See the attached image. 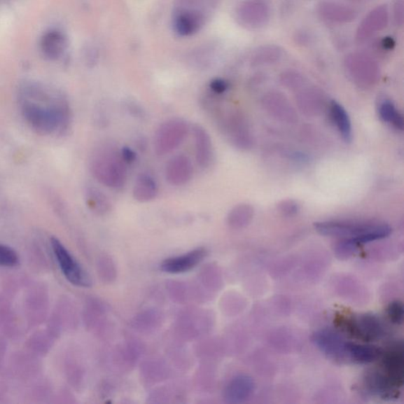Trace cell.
<instances>
[{"label":"cell","mask_w":404,"mask_h":404,"mask_svg":"<svg viewBox=\"0 0 404 404\" xmlns=\"http://www.w3.org/2000/svg\"><path fill=\"white\" fill-rule=\"evenodd\" d=\"M18 104L25 122L36 134L64 135L71 127L70 103L54 87L34 81L24 83L18 90Z\"/></svg>","instance_id":"cell-1"},{"label":"cell","mask_w":404,"mask_h":404,"mask_svg":"<svg viewBox=\"0 0 404 404\" xmlns=\"http://www.w3.org/2000/svg\"><path fill=\"white\" fill-rule=\"evenodd\" d=\"M221 0H176L173 11V28L181 36L200 31L218 8Z\"/></svg>","instance_id":"cell-2"},{"label":"cell","mask_w":404,"mask_h":404,"mask_svg":"<svg viewBox=\"0 0 404 404\" xmlns=\"http://www.w3.org/2000/svg\"><path fill=\"white\" fill-rule=\"evenodd\" d=\"M127 165L120 152L109 144L99 146L90 160V171L99 183L113 189H120L127 180Z\"/></svg>","instance_id":"cell-3"},{"label":"cell","mask_w":404,"mask_h":404,"mask_svg":"<svg viewBox=\"0 0 404 404\" xmlns=\"http://www.w3.org/2000/svg\"><path fill=\"white\" fill-rule=\"evenodd\" d=\"M339 326L351 337L365 343L380 340L386 335L383 321L372 314L343 316L339 320Z\"/></svg>","instance_id":"cell-4"},{"label":"cell","mask_w":404,"mask_h":404,"mask_svg":"<svg viewBox=\"0 0 404 404\" xmlns=\"http://www.w3.org/2000/svg\"><path fill=\"white\" fill-rule=\"evenodd\" d=\"M50 242L60 269L67 281L77 287H90L92 281L88 273L65 246L55 237H52Z\"/></svg>","instance_id":"cell-5"},{"label":"cell","mask_w":404,"mask_h":404,"mask_svg":"<svg viewBox=\"0 0 404 404\" xmlns=\"http://www.w3.org/2000/svg\"><path fill=\"white\" fill-rule=\"evenodd\" d=\"M188 123L181 119H172L161 124L155 134L154 149L159 156H165L181 146L188 136Z\"/></svg>","instance_id":"cell-6"},{"label":"cell","mask_w":404,"mask_h":404,"mask_svg":"<svg viewBox=\"0 0 404 404\" xmlns=\"http://www.w3.org/2000/svg\"><path fill=\"white\" fill-rule=\"evenodd\" d=\"M346 71L358 85H374L380 77V69L376 62L363 53L348 55L344 61Z\"/></svg>","instance_id":"cell-7"},{"label":"cell","mask_w":404,"mask_h":404,"mask_svg":"<svg viewBox=\"0 0 404 404\" xmlns=\"http://www.w3.org/2000/svg\"><path fill=\"white\" fill-rule=\"evenodd\" d=\"M271 9L265 0H246L235 9L236 21L248 29H260L270 21Z\"/></svg>","instance_id":"cell-8"},{"label":"cell","mask_w":404,"mask_h":404,"mask_svg":"<svg viewBox=\"0 0 404 404\" xmlns=\"http://www.w3.org/2000/svg\"><path fill=\"white\" fill-rule=\"evenodd\" d=\"M378 223L331 221L314 223L316 232L329 237L354 239L361 237L374 229Z\"/></svg>","instance_id":"cell-9"},{"label":"cell","mask_w":404,"mask_h":404,"mask_svg":"<svg viewBox=\"0 0 404 404\" xmlns=\"http://www.w3.org/2000/svg\"><path fill=\"white\" fill-rule=\"evenodd\" d=\"M312 340L319 349L337 362H347V341L333 328H322L313 334Z\"/></svg>","instance_id":"cell-10"},{"label":"cell","mask_w":404,"mask_h":404,"mask_svg":"<svg viewBox=\"0 0 404 404\" xmlns=\"http://www.w3.org/2000/svg\"><path fill=\"white\" fill-rule=\"evenodd\" d=\"M366 393L382 400H393L399 396L400 387L380 370L366 372L363 379Z\"/></svg>","instance_id":"cell-11"},{"label":"cell","mask_w":404,"mask_h":404,"mask_svg":"<svg viewBox=\"0 0 404 404\" xmlns=\"http://www.w3.org/2000/svg\"><path fill=\"white\" fill-rule=\"evenodd\" d=\"M382 369L397 386L401 388L404 377V350L402 342L391 345L387 351H383L381 356Z\"/></svg>","instance_id":"cell-12"},{"label":"cell","mask_w":404,"mask_h":404,"mask_svg":"<svg viewBox=\"0 0 404 404\" xmlns=\"http://www.w3.org/2000/svg\"><path fill=\"white\" fill-rule=\"evenodd\" d=\"M389 20L386 5L378 6L366 15L357 29L356 40L365 42L387 27Z\"/></svg>","instance_id":"cell-13"},{"label":"cell","mask_w":404,"mask_h":404,"mask_svg":"<svg viewBox=\"0 0 404 404\" xmlns=\"http://www.w3.org/2000/svg\"><path fill=\"white\" fill-rule=\"evenodd\" d=\"M207 256L204 248H197L183 256L167 258L160 265V270L170 274H180L195 268Z\"/></svg>","instance_id":"cell-14"},{"label":"cell","mask_w":404,"mask_h":404,"mask_svg":"<svg viewBox=\"0 0 404 404\" xmlns=\"http://www.w3.org/2000/svg\"><path fill=\"white\" fill-rule=\"evenodd\" d=\"M194 175L191 160L184 154L172 158L165 167L167 182L172 186H181L188 183Z\"/></svg>","instance_id":"cell-15"},{"label":"cell","mask_w":404,"mask_h":404,"mask_svg":"<svg viewBox=\"0 0 404 404\" xmlns=\"http://www.w3.org/2000/svg\"><path fill=\"white\" fill-rule=\"evenodd\" d=\"M68 48V39L64 33L58 29H51L43 34L40 41L41 53L48 61H57Z\"/></svg>","instance_id":"cell-16"},{"label":"cell","mask_w":404,"mask_h":404,"mask_svg":"<svg viewBox=\"0 0 404 404\" xmlns=\"http://www.w3.org/2000/svg\"><path fill=\"white\" fill-rule=\"evenodd\" d=\"M391 232V229L385 223H378V225L368 234L361 237L355 239H343L335 248L337 253L340 256H348L355 251L356 249L369 242L387 238Z\"/></svg>","instance_id":"cell-17"},{"label":"cell","mask_w":404,"mask_h":404,"mask_svg":"<svg viewBox=\"0 0 404 404\" xmlns=\"http://www.w3.org/2000/svg\"><path fill=\"white\" fill-rule=\"evenodd\" d=\"M256 389L253 379L248 375L235 377L227 385L223 397L227 403H240L245 402Z\"/></svg>","instance_id":"cell-18"},{"label":"cell","mask_w":404,"mask_h":404,"mask_svg":"<svg viewBox=\"0 0 404 404\" xmlns=\"http://www.w3.org/2000/svg\"><path fill=\"white\" fill-rule=\"evenodd\" d=\"M318 12L323 20L333 23H350L357 17V12L349 6L333 1L321 2Z\"/></svg>","instance_id":"cell-19"},{"label":"cell","mask_w":404,"mask_h":404,"mask_svg":"<svg viewBox=\"0 0 404 404\" xmlns=\"http://www.w3.org/2000/svg\"><path fill=\"white\" fill-rule=\"evenodd\" d=\"M195 145L196 161L202 169H207L214 160L212 140L206 129L200 125L193 128Z\"/></svg>","instance_id":"cell-20"},{"label":"cell","mask_w":404,"mask_h":404,"mask_svg":"<svg viewBox=\"0 0 404 404\" xmlns=\"http://www.w3.org/2000/svg\"><path fill=\"white\" fill-rule=\"evenodd\" d=\"M383 349L380 347L369 344H356L347 342V361L356 364H369L380 359Z\"/></svg>","instance_id":"cell-21"},{"label":"cell","mask_w":404,"mask_h":404,"mask_svg":"<svg viewBox=\"0 0 404 404\" xmlns=\"http://www.w3.org/2000/svg\"><path fill=\"white\" fill-rule=\"evenodd\" d=\"M244 123L239 116H228L226 119H223L219 123L222 132L228 137L233 144L239 148H246L248 143L251 142L249 141L247 129Z\"/></svg>","instance_id":"cell-22"},{"label":"cell","mask_w":404,"mask_h":404,"mask_svg":"<svg viewBox=\"0 0 404 404\" xmlns=\"http://www.w3.org/2000/svg\"><path fill=\"white\" fill-rule=\"evenodd\" d=\"M159 192L158 184L153 176L141 174L136 179L133 188V197L136 201L146 203L156 198Z\"/></svg>","instance_id":"cell-23"},{"label":"cell","mask_w":404,"mask_h":404,"mask_svg":"<svg viewBox=\"0 0 404 404\" xmlns=\"http://www.w3.org/2000/svg\"><path fill=\"white\" fill-rule=\"evenodd\" d=\"M329 111L332 121L337 127L342 138L346 142L352 139V127L349 116L345 109L337 102L332 101L329 104Z\"/></svg>","instance_id":"cell-24"},{"label":"cell","mask_w":404,"mask_h":404,"mask_svg":"<svg viewBox=\"0 0 404 404\" xmlns=\"http://www.w3.org/2000/svg\"><path fill=\"white\" fill-rule=\"evenodd\" d=\"M85 202L87 207L99 215H105L109 213L111 209V204L107 195L93 186L86 189Z\"/></svg>","instance_id":"cell-25"},{"label":"cell","mask_w":404,"mask_h":404,"mask_svg":"<svg viewBox=\"0 0 404 404\" xmlns=\"http://www.w3.org/2000/svg\"><path fill=\"white\" fill-rule=\"evenodd\" d=\"M283 49L275 45H266L258 47L253 53L251 64L253 66L272 64L281 59Z\"/></svg>","instance_id":"cell-26"},{"label":"cell","mask_w":404,"mask_h":404,"mask_svg":"<svg viewBox=\"0 0 404 404\" xmlns=\"http://www.w3.org/2000/svg\"><path fill=\"white\" fill-rule=\"evenodd\" d=\"M378 111L382 121L391 124L397 130H403V116L389 99H384L379 105Z\"/></svg>","instance_id":"cell-27"},{"label":"cell","mask_w":404,"mask_h":404,"mask_svg":"<svg viewBox=\"0 0 404 404\" xmlns=\"http://www.w3.org/2000/svg\"><path fill=\"white\" fill-rule=\"evenodd\" d=\"M253 209L250 204H240L235 207L228 216V225L234 228L247 225L252 219Z\"/></svg>","instance_id":"cell-28"},{"label":"cell","mask_w":404,"mask_h":404,"mask_svg":"<svg viewBox=\"0 0 404 404\" xmlns=\"http://www.w3.org/2000/svg\"><path fill=\"white\" fill-rule=\"evenodd\" d=\"M20 263V257L11 247L0 244V266L15 267Z\"/></svg>","instance_id":"cell-29"},{"label":"cell","mask_w":404,"mask_h":404,"mask_svg":"<svg viewBox=\"0 0 404 404\" xmlns=\"http://www.w3.org/2000/svg\"><path fill=\"white\" fill-rule=\"evenodd\" d=\"M386 313L389 321L394 325L400 326L403 323L404 307L401 301L396 300L389 303Z\"/></svg>","instance_id":"cell-30"},{"label":"cell","mask_w":404,"mask_h":404,"mask_svg":"<svg viewBox=\"0 0 404 404\" xmlns=\"http://www.w3.org/2000/svg\"><path fill=\"white\" fill-rule=\"evenodd\" d=\"M279 209L286 216H294L300 211V206L294 201L287 200L279 204Z\"/></svg>","instance_id":"cell-31"},{"label":"cell","mask_w":404,"mask_h":404,"mask_svg":"<svg viewBox=\"0 0 404 404\" xmlns=\"http://www.w3.org/2000/svg\"><path fill=\"white\" fill-rule=\"evenodd\" d=\"M228 83L226 80L223 78H216L211 81L209 88L215 95H221L228 90Z\"/></svg>","instance_id":"cell-32"},{"label":"cell","mask_w":404,"mask_h":404,"mask_svg":"<svg viewBox=\"0 0 404 404\" xmlns=\"http://www.w3.org/2000/svg\"><path fill=\"white\" fill-rule=\"evenodd\" d=\"M403 0H394L393 12L396 26L402 27L403 24Z\"/></svg>","instance_id":"cell-33"},{"label":"cell","mask_w":404,"mask_h":404,"mask_svg":"<svg viewBox=\"0 0 404 404\" xmlns=\"http://www.w3.org/2000/svg\"><path fill=\"white\" fill-rule=\"evenodd\" d=\"M120 156L126 165H132L137 159V154L134 149L128 146L123 147L120 151Z\"/></svg>","instance_id":"cell-34"},{"label":"cell","mask_w":404,"mask_h":404,"mask_svg":"<svg viewBox=\"0 0 404 404\" xmlns=\"http://www.w3.org/2000/svg\"><path fill=\"white\" fill-rule=\"evenodd\" d=\"M382 46L384 49H393L395 46V41L391 37H384L382 41Z\"/></svg>","instance_id":"cell-35"}]
</instances>
